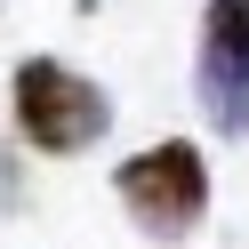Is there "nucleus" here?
I'll list each match as a JSON object with an SVG mask.
<instances>
[{"instance_id": "1", "label": "nucleus", "mask_w": 249, "mask_h": 249, "mask_svg": "<svg viewBox=\"0 0 249 249\" xmlns=\"http://www.w3.org/2000/svg\"><path fill=\"white\" fill-rule=\"evenodd\" d=\"M113 193H121V209H129V225L145 241H185L209 217V161H201L193 137H161V145L129 153L113 169Z\"/></svg>"}, {"instance_id": "2", "label": "nucleus", "mask_w": 249, "mask_h": 249, "mask_svg": "<svg viewBox=\"0 0 249 249\" xmlns=\"http://www.w3.org/2000/svg\"><path fill=\"white\" fill-rule=\"evenodd\" d=\"M8 105H17V137L49 161L65 153H89L105 129H113V97H105L89 72L56 65V56H24L17 81H8Z\"/></svg>"}, {"instance_id": "3", "label": "nucleus", "mask_w": 249, "mask_h": 249, "mask_svg": "<svg viewBox=\"0 0 249 249\" xmlns=\"http://www.w3.org/2000/svg\"><path fill=\"white\" fill-rule=\"evenodd\" d=\"M193 97H201V113H209V129L249 137V0H209V8H201Z\"/></svg>"}]
</instances>
